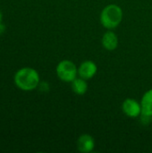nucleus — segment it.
<instances>
[{"label": "nucleus", "mask_w": 152, "mask_h": 153, "mask_svg": "<svg viewBox=\"0 0 152 153\" xmlns=\"http://www.w3.org/2000/svg\"><path fill=\"white\" fill-rule=\"evenodd\" d=\"M15 86L23 91H32L40 83V77L37 70L31 67H22L13 76Z\"/></svg>", "instance_id": "obj_1"}, {"label": "nucleus", "mask_w": 152, "mask_h": 153, "mask_svg": "<svg viewBox=\"0 0 152 153\" xmlns=\"http://www.w3.org/2000/svg\"><path fill=\"white\" fill-rule=\"evenodd\" d=\"M123 20V11L120 6L116 4L107 5L100 13L101 24L108 29L112 30L116 28Z\"/></svg>", "instance_id": "obj_2"}, {"label": "nucleus", "mask_w": 152, "mask_h": 153, "mask_svg": "<svg viewBox=\"0 0 152 153\" xmlns=\"http://www.w3.org/2000/svg\"><path fill=\"white\" fill-rule=\"evenodd\" d=\"M57 77L65 82H72L78 74V69L74 63L70 60H62L56 68Z\"/></svg>", "instance_id": "obj_3"}, {"label": "nucleus", "mask_w": 152, "mask_h": 153, "mask_svg": "<svg viewBox=\"0 0 152 153\" xmlns=\"http://www.w3.org/2000/svg\"><path fill=\"white\" fill-rule=\"evenodd\" d=\"M122 109L124 113L132 118L137 117L142 114V106L137 100L133 99H127L123 102Z\"/></svg>", "instance_id": "obj_4"}, {"label": "nucleus", "mask_w": 152, "mask_h": 153, "mask_svg": "<svg viewBox=\"0 0 152 153\" xmlns=\"http://www.w3.org/2000/svg\"><path fill=\"white\" fill-rule=\"evenodd\" d=\"M97 71V65L90 60H86L82 62L78 68V74L80 75V77L85 80H89L96 74Z\"/></svg>", "instance_id": "obj_5"}, {"label": "nucleus", "mask_w": 152, "mask_h": 153, "mask_svg": "<svg viewBox=\"0 0 152 153\" xmlns=\"http://www.w3.org/2000/svg\"><path fill=\"white\" fill-rule=\"evenodd\" d=\"M95 147V142L91 135L82 134L78 138L77 141V149L79 152L88 153L92 152Z\"/></svg>", "instance_id": "obj_6"}, {"label": "nucleus", "mask_w": 152, "mask_h": 153, "mask_svg": "<svg viewBox=\"0 0 152 153\" xmlns=\"http://www.w3.org/2000/svg\"><path fill=\"white\" fill-rule=\"evenodd\" d=\"M101 42H102L103 47L107 50L112 51V50H115L117 48L118 39H117V36H116V34L115 32H113L111 30H108L103 35Z\"/></svg>", "instance_id": "obj_7"}, {"label": "nucleus", "mask_w": 152, "mask_h": 153, "mask_svg": "<svg viewBox=\"0 0 152 153\" xmlns=\"http://www.w3.org/2000/svg\"><path fill=\"white\" fill-rule=\"evenodd\" d=\"M142 114L144 117H152V89L144 93L141 100Z\"/></svg>", "instance_id": "obj_8"}, {"label": "nucleus", "mask_w": 152, "mask_h": 153, "mask_svg": "<svg viewBox=\"0 0 152 153\" xmlns=\"http://www.w3.org/2000/svg\"><path fill=\"white\" fill-rule=\"evenodd\" d=\"M72 89H73V92L77 95L85 94L88 90V84L86 82V80L82 77L75 78L72 82Z\"/></svg>", "instance_id": "obj_9"}, {"label": "nucleus", "mask_w": 152, "mask_h": 153, "mask_svg": "<svg viewBox=\"0 0 152 153\" xmlns=\"http://www.w3.org/2000/svg\"><path fill=\"white\" fill-rule=\"evenodd\" d=\"M3 24V13L0 10V25Z\"/></svg>", "instance_id": "obj_10"}]
</instances>
